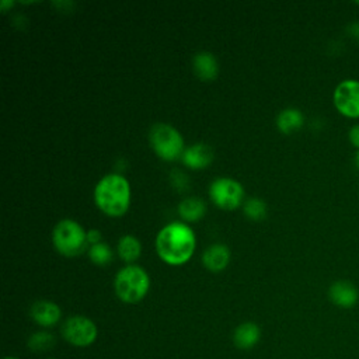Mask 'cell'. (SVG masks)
<instances>
[{
	"mask_svg": "<svg viewBox=\"0 0 359 359\" xmlns=\"http://www.w3.org/2000/svg\"><path fill=\"white\" fill-rule=\"evenodd\" d=\"M261 338V330L255 323L245 321L240 324L233 332V342L240 349L254 348Z\"/></svg>",
	"mask_w": 359,
	"mask_h": 359,
	"instance_id": "13",
	"label": "cell"
},
{
	"mask_svg": "<svg viewBox=\"0 0 359 359\" xmlns=\"http://www.w3.org/2000/svg\"><path fill=\"white\" fill-rule=\"evenodd\" d=\"M63 338L79 348L90 346L98 337L97 325L93 320L84 316H72L62 325Z\"/></svg>",
	"mask_w": 359,
	"mask_h": 359,
	"instance_id": "6",
	"label": "cell"
},
{
	"mask_svg": "<svg viewBox=\"0 0 359 359\" xmlns=\"http://www.w3.org/2000/svg\"><path fill=\"white\" fill-rule=\"evenodd\" d=\"M356 4H358V6H359V1H356Z\"/></svg>",
	"mask_w": 359,
	"mask_h": 359,
	"instance_id": "27",
	"label": "cell"
},
{
	"mask_svg": "<svg viewBox=\"0 0 359 359\" xmlns=\"http://www.w3.org/2000/svg\"><path fill=\"white\" fill-rule=\"evenodd\" d=\"M195 236L189 226L174 222L163 227L156 237V251L168 265H182L194 254Z\"/></svg>",
	"mask_w": 359,
	"mask_h": 359,
	"instance_id": "1",
	"label": "cell"
},
{
	"mask_svg": "<svg viewBox=\"0 0 359 359\" xmlns=\"http://www.w3.org/2000/svg\"><path fill=\"white\" fill-rule=\"evenodd\" d=\"M52 243L55 248L65 257L80 255L87 245V233L81 226L70 219L60 220L52 233Z\"/></svg>",
	"mask_w": 359,
	"mask_h": 359,
	"instance_id": "4",
	"label": "cell"
},
{
	"mask_svg": "<svg viewBox=\"0 0 359 359\" xmlns=\"http://www.w3.org/2000/svg\"><path fill=\"white\" fill-rule=\"evenodd\" d=\"M328 297L335 306L341 309H351L358 303L359 292L349 280H335L328 289Z\"/></svg>",
	"mask_w": 359,
	"mask_h": 359,
	"instance_id": "9",
	"label": "cell"
},
{
	"mask_svg": "<svg viewBox=\"0 0 359 359\" xmlns=\"http://www.w3.org/2000/svg\"><path fill=\"white\" fill-rule=\"evenodd\" d=\"M87 241H88L91 245L101 243V231L97 230V229L88 230V231H87Z\"/></svg>",
	"mask_w": 359,
	"mask_h": 359,
	"instance_id": "24",
	"label": "cell"
},
{
	"mask_svg": "<svg viewBox=\"0 0 359 359\" xmlns=\"http://www.w3.org/2000/svg\"><path fill=\"white\" fill-rule=\"evenodd\" d=\"M244 213L252 220H261L266 216V203L259 198H250L244 203Z\"/></svg>",
	"mask_w": 359,
	"mask_h": 359,
	"instance_id": "20",
	"label": "cell"
},
{
	"mask_svg": "<svg viewBox=\"0 0 359 359\" xmlns=\"http://www.w3.org/2000/svg\"><path fill=\"white\" fill-rule=\"evenodd\" d=\"M230 261V251L223 244H213L208 247L202 255V262L210 272L223 271Z\"/></svg>",
	"mask_w": 359,
	"mask_h": 359,
	"instance_id": "12",
	"label": "cell"
},
{
	"mask_svg": "<svg viewBox=\"0 0 359 359\" xmlns=\"http://www.w3.org/2000/svg\"><path fill=\"white\" fill-rule=\"evenodd\" d=\"M205 210H206V206H205L203 201L196 198V196H191V198L184 199L178 206L180 216L187 222L199 220L205 215Z\"/></svg>",
	"mask_w": 359,
	"mask_h": 359,
	"instance_id": "16",
	"label": "cell"
},
{
	"mask_svg": "<svg viewBox=\"0 0 359 359\" xmlns=\"http://www.w3.org/2000/svg\"><path fill=\"white\" fill-rule=\"evenodd\" d=\"M90 259L97 265H107L112 259V251L108 244L98 243L90 247L88 250Z\"/></svg>",
	"mask_w": 359,
	"mask_h": 359,
	"instance_id": "19",
	"label": "cell"
},
{
	"mask_svg": "<svg viewBox=\"0 0 359 359\" xmlns=\"http://www.w3.org/2000/svg\"><path fill=\"white\" fill-rule=\"evenodd\" d=\"M304 123V116L300 109L297 108H286L279 112L276 116V126L278 129L285 133L290 135L299 130Z\"/></svg>",
	"mask_w": 359,
	"mask_h": 359,
	"instance_id": "15",
	"label": "cell"
},
{
	"mask_svg": "<svg viewBox=\"0 0 359 359\" xmlns=\"http://www.w3.org/2000/svg\"><path fill=\"white\" fill-rule=\"evenodd\" d=\"M209 196L212 202L224 210L238 208L244 198V189L240 182L231 178H217L209 187Z\"/></svg>",
	"mask_w": 359,
	"mask_h": 359,
	"instance_id": "7",
	"label": "cell"
},
{
	"mask_svg": "<svg viewBox=\"0 0 359 359\" xmlns=\"http://www.w3.org/2000/svg\"><path fill=\"white\" fill-rule=\"evenodd\" d=\"M31 318L41 327H53L62 316L60 307L50 300H38L29 309Z\"/></svg>",
	"mask_w": 359,
	"mask_h": 359,
	"instance_id": "10",
	"label": "cell"
},
{
	"mask_svg": "<svg viewBox=\"0 0 359 359\" xmlns=\"http://www.w3.org/2000/svg\"><path fill=\"white\" fill-rule=\"evenodd\" d=\"M142 252V245L133 236H123L118 241V254L126 262H133L139 258Z\"/></svg>",
	"mask_w": 359,
	"mask_h": 359,
	"instance_id": "17",
	"label": "cell"
},
{
	"mask_svg": "<svg viewBox=\"0 0 359 359\" xmlns=\"http://www.w3.org/2000/svg\"><path fill=\"white\" fill-rule=\"evenodd\" d=\"M115 293L123 303H139L149 292L150 279L146 271L137 265H128L122 268L114 282Z\"/></svg>",
	"mask_w": 359,
	"mask_h": 359,
	"instance_id": "3",
	"label": "cell"
},
{
	"mask_svg": "<svg viewBox=\"0 0 359 359\" xmlns=\"http://www.w3.org/2000/svg\"><path fill=\"white\" fill-rule=\"evenodd\" d=\"M56 344V339L53 337V334L48 332V331H38V332H34L29 338H28V348L29 351L32 352H46L49 349H52Z\"/></svg>",
	"mask_w": 359,
	"mask_h": 359,
	"instance_id": "18",
	"label": "cell"
},
{
	"mask_svg": "<svg viewBox=\"0 0 359 359\" xmlns=\"http://www.w3.org/2000/svg\"><path fill=\"white\" fill-rule=\"evenodd\" d=\"M182 163L194 170L205 168L213 161V150L210 146L205 143H196L187 150H184L182 156Z\"/></svg>",
	"mask_w": 359,
	"mask_h": 359,
	"instance_id": "11",
	"label": "cell"
},
{
	"mask_svg": "<svg viewBox=\"0 0 359 359\" xmlns=\"http://www.w3.org/2000/svg\"><path fill=\"white\" fill-rule=\"evenodd\" d=\"M332 102L337 111L352 119L359 118V80L345 79L337 84L332 93Z\"/></svg>",
	"mask_w": 359,
	"mask_h": 359,
	"instance_id": "8",
	"label": "cell"
},
{
	"mask_svg": "<svg viewBox=\"0 0 359 359\" xmlns=\"http://www.w3.org/2000/svg\"><path fill=\"white\" fill-rule=\"evenodd\" d=\"M346 34L356 42H359V21H352L346 25Z\"/></svg>",
	"mask_w": 359,
	"mask_h": 359,
	"instance_id": "23",
	"label": "cell"
},
{
	"mask_svg": "<svg viewBox=\"0 0 359 359\" xmlns=\"http://www.w3.org/2000/svg\"><path fill=\"white\" fill-rule=\"evenodd\" d=\"M355 164L359 168V150H356V154H355Z\"/></svg>",
	"mask_w": 359,
	"mask_h": 359,
	"instance_id": "25",
	"label": "cell"
},
{
	"mask_svg": "<svg viewBox=\"0 0 359 359\" xmlns=\"http://www.w3.org/2000/svg\"><path fill=\"white\" fill-rule=\"evenodd\" d=\"M194 70L196 76L202 80H215L219 72V65L216 57L209 52H199L194 56L192 60Z\"/></svg>",
	"mask_w": 359,
	"mask_h": 359,
	"instance_id": "14",
	"label": "cell"
},
{
	"mask_svg": "<svg viewBox=\"0 0 359 359\" xmlns=\"http://www.w3.org/2000/svg\"><path fill=\"white\" fill-rule=\"evenodd\" d=\"M149 140L154 153L165 161H174L184 153L182 136L171 125H153L149 132Z\"/></svg>",
	"mask_w": 359,
	"mask_h": 359,
	"instance_id": "5",
	"label": "cell"
},
{
	"mask_svg": "<svg viewBox=\"0 0 359 359\" xmlns=\"http://www.w3.org/2000/svg\"><path fill=\"white\" fill-rule=\"evenodd\" d=\"M171 184L180 191L182 192L187 187H188V178L184 172L181 171H172L171 172Z\"/></svg>",
	"mask_w": 359,
	"mask_h": 359,
	"instance_id": "21",
	"label": "cell"
},
{
	"mask_svg": "<svg viewBox=\"0 0 359 359\" xmlns=\"http://www.w3.org/2000/svg\"><path fill=\"white\" fill-rule=\"evenodd\" d=\"M348 139H349V143H351L356 150H359V123H356V125H353V126L349 128Z\"/></svg>",
	"mask_w": 359,
	"mask_h": 359,
	"instance_id": "22",
	"label": "cell"
},
{
	"mask_svg": "<svg viewBox=\"0 0 359 359\" xmlns=\"http://www.w3.org/2000/svg\"><path fill=\"white\" fill-rule=\"evenodd\" d=\"M4 359H17V358H13V356H7V358H4Z\"/></svg>",
	"mask_w": 359,
	"mask_h": 359,
	"instance_id": "26",
	"label": "cell"
},
{
	"mask_svg": "<svg viewBox=\"0 0 359 359\" xmlns=\"http://www.w3.org/2000/svg\"><path fill=\"white\" fill-rule=\"evenodd\" d=\"M94 201L107 216L119 217L126 213L130 202V187L125 177L108 174L102 177L94 189Z\"/></svg>",
	"mask_w": 359,
	"mask_h": 359,
	"instance_id": "2",
	"label": "cell"
}]
</instances>
